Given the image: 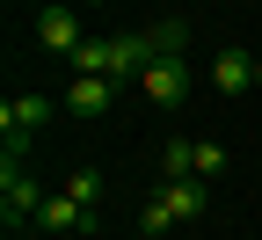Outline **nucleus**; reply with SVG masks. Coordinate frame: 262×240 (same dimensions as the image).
<instances>
[{"label":"nucleus","instance_id":"f257e3e1","mask_svg":"<svg viewBox=\"0 0 262 240\" xmlns=\"http://www.w3.org/2000/svg\"><path fill=\"white\" fill-rule=\"evenodd\" d=\"M51 110H58V95H8L0 102V160H29V139Z\"/></svg>","mask_w":262,"mask_h":240},{"label":"nucleus","instance_id":"f03ea898","mask_svg":"<svg viewBox=\"0 0 262 240\" xmlns=\"http://www.w3.org/2000/svg\"><path fill=\"white\" fill-rule=\"evenodd\" d=\"M37 211H44V182H29L22 160H0V226L22 233V226H37Z\"/></svg>","mask_w":262,"mask_h":240},{"label":"nucleus","instance_id":"7ed1b4c3","mask_svg":"<svg viewBox=\"0 0 262 240\" xmlns=\"http://www.w3.org/2000/svg\"><path fill=\"white\" fill-rule=\"evenodd\" d=\"M139 95L153 102L160 117H175L182 102H189V58H182V51H160L146 73H139Z\"/></svg>","mask_w":262,"mask_h":240},{"label":"nucleus","instance_id":"20e7f679","mask_svg":"<svg viewBox=\"0 0 262 240\" xmlns=\"http://www.w3.org/2000/svg\"><path fill=\"white\" fill-rule=\"evenodd\" d=\"M117 102H124V80H95V73H73V80H66L58 88V110L66 117H117Z\"/></svg>","mask_w":262,"mask_h":240},{"label":"nucleus","instance_id":"39448f33","mask_svg":"<svg viewBox=\"0 0 262 240\" xmlns=\"http://www.w3.org/2000/svg\"><path fill=\"white\" fill-rule=\"evenodd\" d=\"M80 44H88L80 8H37V51H44V58H73Z\"/></svg>","mask_w":262,"mask_h":240},{"label":"nucleus","instance_id":"423d86ee","mask_svg":"<svg viewBox=\"0 0 262 240\" xmlns=\"http://www.w3.org/2000/svg\"><path fill=\"white\" fill-rule=\"evenodd\" d=\"M37 233H51V240H66V233H80V240H95L102 233V211H88V204H73V197H44V211H37Z\"/></svg>","mask_w":262,"mask_h":240},{"label":"nucleus","instance_id":"0eeeda50","mask_svg":"<svg viewBox=\"0 0 262 240\" xmlns=\"http://www.w3.org/2000/svg\"><path fill=\"white\" fill-rule=\"evenodd\" d=\"M211 88H219L226 102H241V95L255 88V58H248L241 44H219V51H211Z\"/></svg>","mask_w":262,"mask_h":240},{"label":"nucleus","instance_id":"6e6552de","mask_svg":"<svg viewBox=\"0 0 262 240\" xmlns=\"http://www.w3.org/2000/svg\"><path fill=\"white\" fill-rule=\"evenodd\" d=\"M153 189H160V197H168V211H175L182 226L211 211V182H204V175H189V182H153Z\"/></svg>","mask_w":262,"mask_h":240},{"label":"nucleus","instance_id":"1a4fd4ad","mask_svg":"<svg viewBox=\"0 0 262 240\" xmlns=\"http://www.w3.org/2000/svg\"><path fill=\"white\" fill-rule=\"evenodd\" d=\"M196 175V139H168L160 146V182H189Z\"/></svg>","mask_w":262,"mask_h":240},{"label":"nucleus","instance_id":"9d476101","mask_svg":"<svg viewBox=\"0 0 262 240\" xmlns=\"http://www.w3.org/2000/svg\"><path fill=\"white\" fill-rule=\"evenodd\" d=\"M175 226H182V219L168 211V197H160V189H146V204H139V233H146V240H168Z\"/></svg>","mask_w":262,"mask_h":240},{"label":"nucleus","instance_id":"9b49d317","mask_svg":"<svg viewBox=\"0 0 262 240\" xmlns=\"http://www.w3.org/2000/svg\"><path fill=\"white\" fill-rule=\"evenodd\" d=\"M66 197H73V204H88V211H102V175H95V167H80V175L66 182Z\"/></svg>","mask_w":262,"mask_h":240},{"label":"nucleus","instance_id":"f8f14e48","mask_svg":"<svg viewBox=\"0 0 262 240\" xmlns=\"http://www.w3.org/2000/svg\"><path fill=\"white\" fill-rule=\"evenodd\" d=\"M196 175H204V182L226 175V146H219V139H196Z\"/></svg>","mask_w":262,"mask_h":240},{"label":"nucleus","instance_id":"ddd939ff","mask_svg":"<svg viewBox=\"0 0 262 240\" xmlns=\"http://www.w3.org/2000/svg\"><path fill=\"white\" fill-rule=\"evenodd\" d=\"M255 88H262V51H255Z\"/></svg>","mask_w":262,"mask_h":240},{"label":"nucleus","instance_id":"4468645a","mask_svg":"<svg viewBox=\"0 0 262 240\" xmlns=\"http://www.w3.org/2000/svg\"><path fill=\"white\" fill-rule=\"evenodd\" d=\"M80 8H102V0H80Z\"/></svg>","mask_w":262,"mask_h":240}]
</instances>
